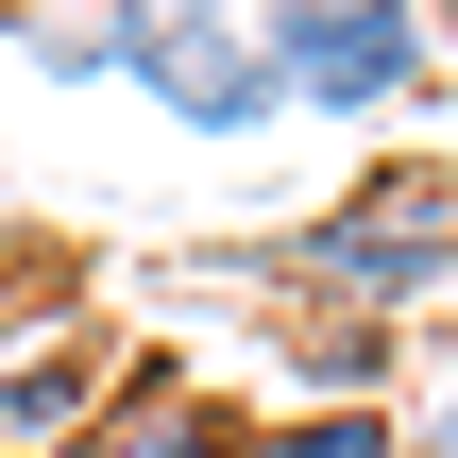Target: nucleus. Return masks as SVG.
Wrapping results in <instances>:
<instances>
[{
  "mask_svg": "<svg viewBox=\"0 0 458 458\" xmlns=\"http://www.w3.org/2000/svg\"><path fill=\"white\" fill-rule=\"evenodd\" d=\"M17 51L51 85H153L170 136H289V85L238 0H102V17H34Z\"/></svg>",
  "mask_w": 458,
  "mask_h": 458,
  "instance_id": "f257e3e1",
  "label": "nucleus"
},
{
  "mask_svg": "<svg viewBox=\"0 0 458 458\" xmlns=\"http://www.w3.org/2000/svg\"><path fill=\"white\" fill-rule=\"evenodd\" d=\"M272 255H289V272H306L340 323H391L408 289H442V272H458V170L391 153L374 187H340V204H323L306 238H272Z\"/></svg>",
  "mask_w": 458,
  "mask_h": 458,
  "instance_id": "f03ea898",
  "label": "nucleus"
},
{
  "mask_svg": "<svg viewBox=\"0 0 458 458\" xmlns=\"http://www.w3.org/2000/svg\"><path fill=\"white\" fill-rule=\"evenodd\" d=\"M255 51H272L289 119H391V102H425L442 17L425 0H255Z\"/></svg>",
  "mask_w": 458,
  "mask_h": 458,
  "instance_id": "7ed1b4c3",
  "label": "nucleus"
},
{
  "mask_svg": "<svg viewBox=\"0 0 458 458\" xmlns=\"http://www.w3.org/2000/svg\"><path fill=\"white\" fill-rule=\"evenodd\" d=\"M238 442H255V425H238L221 391H170V374H153V391H102V425L68 458H238Z\"/></svg>",
  "mask_w": 458,
  "mask_h": 458,
  "instance_id": "20e7f679",
  "label": "nucleus"
},
{
  "mask_svg": "<svg viewBox=\"0 0 458 458\" xmlns=\"http://www.w3.org/2000/svg\"><path fill=\"white\" fill-rule=\"evenodd\" d=\"M85 425H102V374L85 357H17L0 374V442H85Z\"/></svg>",
  "mask_w": 458,
  "mask_h": 458,
  "instance_id": "39448f33",
  "label": "nucleus"
},
{
  "mask_svg": "<svg viewBox=\"0 0 458 458\" xmlns=\"http://www.w3.org/2000/svg\"><path fill=\"white\" fill-rule=\"evenodd\" d=\"M238 458H408V425L391 408H289V425H255Z\"/></svg>",
  "mask_w": 458,
  "mask_h": 458,
  "instance_id": "423d86ee",
  "label": "nucleus"
},
{
  "mask_svg": "<svg viewBox=\"0 0 458 458\" xmlns=\"http://www.w3.org/2000/svg\"><path fill=\"white\" fill-rule=\"evenodd\" d=\"M408 458H458V391H442V408H425V425H408Z\"/></svg>",
  "mask_w": 458,
  "mask_h": 458,
  "instance_id": "0eeeda50",
  "label": "nucleus"
},
{
  "mask_svg": "<svg viewBox=\"0 0 458 458\" xmlns=\"http://www.w3.org/2000/svg\"><path fill=\"white\" fill-rule=\"evenodd\" d=\"M34 17H68V0H0V34H34Z\"/></svg>",
  "mask_w": 458,
  "mask_h": 458,
  "instance_id": "6e6552de",
  "label": "nucleus"
}]
</instances>
